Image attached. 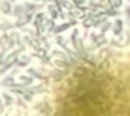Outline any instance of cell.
<instances>
[{"label":"cell","instance_id":"3","mask_svg":"<svg viewBox=\"0 0 130 116\" xmlns=\"http://www.w3.org/2000/svg\"><path fill=\"white\" fill-rule=\"evenodd\" d=\"M129 2H130V0H129Z\"/></svg>","mask_w":130,"mask_h":116},{"label":"cell","instance_id":"2","mask_svg":"<svg viewBox=\"0 0 130 116\" xmlns=\"http://www.w3.org/2000/svg\"><path fill=\"white\" fill-rule=\"evenodd\" d=\"M74 3H76V4H78V3H80V0H72Z\"/></svg>","mask_w":130,"mask_h":116},{"label":"cell","instance_id":"1","mask_svg":"<svg viewBox=\"0 0 130 116\" xmlns=\"http://www.w3.org/2000/svg\"><path fill=\"white\" fill-rule=\"evenodd\" d=\"M112 3H113V6L114 7L119 8L122 5V0H112Z\"/></svg>","mask_w":130,"mask_h":116}]
</instances>
